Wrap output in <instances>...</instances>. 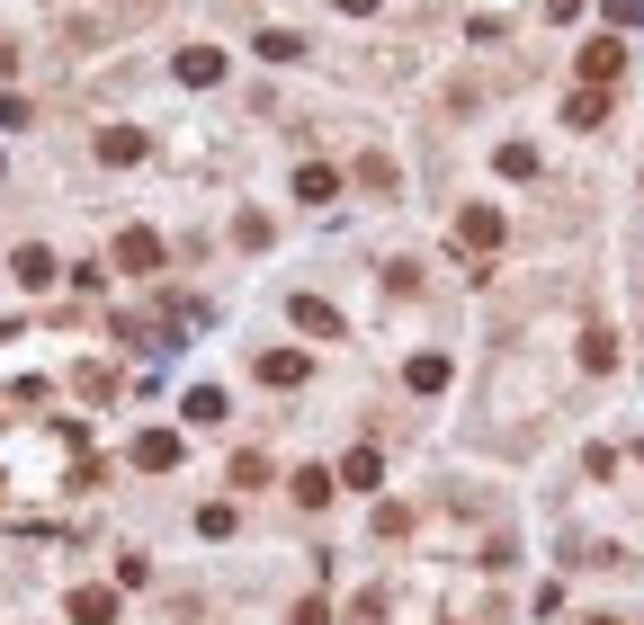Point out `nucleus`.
<instances>
[{"instance_id":"2eb2a0df","label":"nucleus","mask_w":644,"mask_h":625,"mask_svg":"<svg viewBox=\"0 0 644 625\" xmlns=\"http://www.w3.org/2000/svg\"><path fill=\"white\" fill-rule=\"evenodd\" d=\"M10 277H19V287H54V250H36V242H27V250L10 259Z\"/></svg>"},{"instance_id":"1a4fd4ad","label":"nucleus","mask_w":644,"mask_h":625,"mask_svg":"<svg viewBox=\"0 0 644 625\" xmlns=\"http://www.w3.org/2000/svg\"><path fill=\"white\" fill-rule=\"evenodd\" d=\"M287 492H296L304 510H322V501L341 492V473H322V465H296V473H287Z\"/></svg>"},{"instance_id":"f3484780","label":"nucleus","mask_w":644,"mask_h":625,"mask_svg":"<svg viewBox=\"0 0 644 625\" xmlns=\"http://www.w3.org/2000/svg\"><path fill=\"white\" fill-rule=\"evenodd\" d=\"M492 161H501V179H537V153H529V144H501Z\"/></svg>"},{"instance_id":"9d476101","label":"nucleus","mask_w":644,"mask_h":625,"mask_svg":"<svg viewBox=\"0 0 644 625\" xmlns=\"http://www.w3.org/2000/svg\"><path fill=\"white\" fill-rule=\"evenodd\" d=\"M341 482H349V492H376V482H385V456H376V447H349V456H341Z\"/></svg>"},{"instance_id":"aec40b11","label":"nucleus","mask_w":644,"mask_h":625,"mask_svg":"<svg viewBox=\"0 0 644 625\" xmlns=\"http://www.w3.org/2000/svg\"><path fill=\"white\" fill-rule=\"evenodd\" d=\"M198 536H233V501H207L198 510Z\"/></svg>"},{"instance_id":"20e7f679","label":"nucleus","mask_w":644,"mask_h":625,"mask_svg":"<svg viewBox=\"0 0 644 625\" xmlns=\"http://www.w3.org/2000/svg\"><path fill=\"white\" fill-rule=\"evenodd\" d=\"M618 72H626V45H618V36H591V45H582V81H591V90H609Z\"/></svg>"},{"instance_id":"423d86ee","label":"nucleus","mask_w":644,"mask_h":625,"mask_svg":"<svg viewBox=\"0 0 644 625\" xmlns=\"http://www.w3.org/2000/svg\"><path fill=\"white\" fill-rule=\"evenodd\" d=\"M179 456H188V447H179V429H144V438H135V465H144V473H170Z\"/></svg>"},{"instance_id":"f257e3e1","label":"nucleus","mask_w":644,"mask_h":625,"mask_svg":"<svg viewBox=\"0 0 644 625\" xmlns=\"http://www.w3.org/2000/svg\"><path fill=\"white\" fill-rule=\"evenodd\" d=\"M501 242H510V215H501V205H466V215H457V250L492 259Z\"/></svg>"},{"instance_id":"393cba45","label":"nucleus","mask_w":644,"mask_h":625,"mask_svg":"<svg viewBox=\"0 0 644 625\" xmlns=\"http://www.w3.org/2000/svg\"><path fill=\"white\" fill-rule=\"evenodd\" d=\"M635 465H644V447H635Z\"/></svg>"},{"instance_id":"9b49d317","label":"nucleus","mask_w":644,"mask_h":625,"mask_svg":"<svg viewBox=\"0 0 644 625\" xmlns=\"http://www.w3.org/2000/svg\"><path fill=\"white\" fill-rule=\"evenodd\" d=\"M260 384H278V393L304 384V358H296V349H260Z\"/></svg>"},{"instance_id":"7ed1b4c3","label":"nucleus","mask_w":644,"mask_h":625,"mask_svg":"<svg viewBox=\"0 0 644 625\" xmlns=\"http://www.w3.org/2000/svg\"><path fill=\"white\" fill-rule=\"evenodd\" d=\"M116 268L153 277V268H162V233H153V224H125V233H116Z\"/></svg>"},{"instance_id":"0eeeda50","label":"nucleus","mask_w":644,"mask_h":625,"mask_svg":"<svg viewBox=\"0 0 644 625\" xmlns=\"http://www.w3.org/2000/svg\"><path fill=\"white\" fill-rule=\"evenodd\" d=\"M332 197H341V170L332 161H304L296 170V205H332Z\"/></svg>"},{"instance_id":"a211bd4d","label":"nucleus","mask_w":644,"mask_h":625,"mask_svg":"<svg viewBox=\"0 0 644 625\" xmlns=\"http://www.w3.org/2000/svg\"><path fill=\"white\" fill-rule=\"evenodd\" d=\"M582 367H591V376H609V367H618V339H609V331H591V339H582Z\"/></svg>"},{"instance_id":"b1692460","label":"nucleus","mask_w":644,"mask_h":625,"mask_svg":"<svg viewBox=\"0 0 644 625\" xmlns=\"http://www.w3.org/2000/svg\"><path fill=\"white\" fill-rule=\"evenodd\" d=\"M10 72H19V54H10V45H0V81H10Z\"/></svg>"},{"instance_id":"6e6552de","label":"nucleus","mask_w":644,"mask_h":625,"mask_svg":"<svg viewBox=\"0 0 644 625\" xmlns=\"http://www.w3.org/2000/svg\"><path fill=\"white\" fill-rule=\"evenodd\" d=\"M287 313H296V331H304V339H341V313L322 304V295H296Z\"/></svg>"},{"instance_id":"6ab92c4d","label":"nucleus","mask_w":644,"mask_h":625,"mask_svg":"<svg viewBox=\"0 0 644 625\" xmlns=\"http://www.w3.org/2000/svg\"><path fill=\"white\" fill-rule=\"evenodd\" d=\"M296 54H304V45H296L287 27H260V63H296Z\"/></svg>"},{"instance_id":"f8f14e48","label":"nucleus","mask_w":644,"mask_h":625,"mask_svg":"<svg viewBox=\"0 0 644 625\" xmlns=\"http://www.w3.org/2000/svg\"><path fill=\"white\" fill-rule=\"evenodd\" d=\"M403 384H412V393H447V358H438V349H421V358L403 367Z\"/></svg>"},{"instance_id":"dca6fc26","label":"nucleus","mask_w":644,"mask_h":625,"mask_svg":"<svg viewBox=\"0 0 644 625\" xmlns=\"http://www.w3.org/2000/svg\"><path fill=\"white\" fill-rule=\"evenodd\" d=\"M116 616V590H73V625H108Z\"/></svg>"},{"instance_id":"a878e982","label":"nucleus","mask_w":644,"mask_h":625,"mask_svg":"<svg viewBox=\"0 0 644 625\" xmlns=\"http://www.w3.org/2000/svg\"><path fill=\"white\" fill-rule=\"evenodd\" d=\"M0 170H10V161H0Z\"/></svg>"},{"instance_id":"4be33fe9","label":"nucleus","mask_w":644,"mask_h":625,"mask_svg":"<svg viewBox=\"0 0 644 625\" xmlns=\"http://www.w3.org/2000/svg\"><path fill=\"white\" fill-rule=\"evenodd\" d=\"M546 19L564 27V19H582V0H546Z\"/></svg>"},{"instance_id":"5701e85b","label":"nucleus","mask_w":644,"mask_h":625,"mask_svg":"<svg viewBox=\"0 0 644 625\" xmlns=\"http://www.w3.org/2000/svg\"><path fill=\"white\" fill-rule=\"evenodd\" d=\"M332 10H349V19H367V10H376V0H332Z\"/></svg>"},{"instance_id":"412c9836","label":"nucleus","mask_w":644,"mask_h":625,"mask_svg":"<svg viewBox=\"0 0 644 625\" xmlns=\"http://www.w3.org/2000/svg\"><path fill=\"white\" fill-rule=\"evenodd\" d=\"M609 19L618 27H644V0H609Z\"/></svg>"},{"instance_id":"ddd939ff","label":"nucleus","mask_w":644,"mask_h":625,"mask_svg":"<svg viewBox=\"0 0 644 625\" xmlns=\"http://www.w3.org/2000/svg\"><path fill=\"white\" fill-rule=\"evenodd\" d=\"M179 411H188V421H198V429H224V411H233V402H224L215 384H198V393H188Z\"/></svg>"},{"instance_id":"4468645a","label":"nucleus","mask_w":644,"mask_h":625,"mask_svg":"<svg viewBox=\"0 0 644 625\" xmlns=\"http://www.w3.org/2000/svg\"><path fill=\"white\" fill-rule=\"evenodd\" d=\"M600 116H609V90H573V99H564V125H582V134H591Z\"/></svg>"},{"instance_id":"39448f33","label":"nucleus","mask_w":644,"mask_h":625,"mask_svg":"<svg viewBox=\"0 0 644 625\" xmlns=\"http://www.w3.org/2000/svg\"><path fill=\"white\" fill-rule=\"evenodd\" d=\"M170 72H179L188 90H215V81H224V54H215V45H179V63H170Z\"/></svg>"},{"instance_id":"f03ea898","label":"nucleus","mask_w":644,"mask_h":625,"mask_svg":"<svg viewBox=\"0 0 644 625\" xmlns=\"http://www.w3.org/2000/svg\"><path fill=\"white\" fill-rule=\"evenodd\" d=\"M144 153H153V134H144V125H99V161H108V170H135Z\"/></svg>"}]
</instances>
